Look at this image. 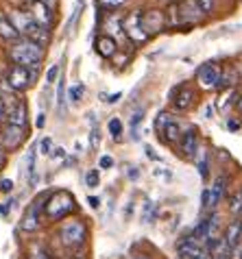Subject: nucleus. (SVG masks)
<instances>
[{
    "label": "nucleus",
    "instance_id": "45",
    "mask_svg": "<svg viewBox=\"0 0 242 259\" xmlns=\"http://www.w3.org/2000/svg\"><path fill=\"white\" fill-rule=\"evenodd\" d=\"M227 126H229V131H238V128H240V122L229 120V122H227Z\"/></svg>",
    "mask_w": 242,
    "mask_h": 259
},
{
    "label": "nucleus",
    "instance_id": "38",
    "mask_svg": "<svg viewBox=\"0 0 242 259\" xmlns=\"http://www.w3.org/2000/svg\"><path fill=\"white\" fill-rule=\"evenodd\" d=\"M198 7L203 13H212L214 11V0H198Z\"/></svg>",
    "mask_w": 242,
    "mask_h": 259
},
{
    "label": "nucleus",
    "instance_id": "13",
    "mask_svg": "<svg viewBox=\"0 0 242 259\" xmlns=\"http://www.w3.org/2000/svg\"><path fill=\"white\" fill-rule=\"evenodd\" d=\"M208 250L212 253V259H231L233 248L225 242V237H216L208 244Z\"/></svg>",
    "mask_w": 242,
    "mask_h": 259
},
{
    "label": "nucleus",
    "instance_id": "21",
    "mask_svg": "<svg viewBox=\"0 0 242 259\" xmlns=\"http://www.w3.org/2000/svg\"><path fill=\"white\" fill-rule=\"evenodd\" d=\"M35 150L37 148H28V153H26V175H28V183L35 185L37 183V170H35Z\"/></svg>",
    "mask_w": 242,
    "mask_h": 259
},
{
    "label": "nucleus",
    "instance_id": "41",
    "mask_svg": "<svg viewBox=\"0 0 242 259\" xmlns=\"http://www.w3.org/2000/svg\"><path fill=\"white\" fill-rule=\"evenodd\" d=\"M0 190H3V192H11L13 190V181H11V179H3V181H0Z\"/></svg>",
    "mask_w": 242,
    "mask_h": 259
},
{
    "label": "nucleus",
    "instance_id": "14",
    "mask_svg": "<svg viewBox=\"0 0 242 259\" xmlns=\"http://www.w3.org/2000/svg\"><path fill=\"white\" fill-rule=\"evenodd\" d=\"M7 118H9V124L24 128V126H26V105L22 103V100H18V103L9 109Z\"/></svg>",
    "mask_w": 242,
    "mask_h": 259
},
{
    "label": "nucleus",
    "instance_id": "2",
    "mask_svg": "<svg viewBox=\"0 0 242 259\" xmlns=\"http://www.w3.org/2000/svg\"><path fill=\"white\" fill-rule=\"evenodd\" d=\"M44 57V50L39 44H35L31 39H20L16 41V46L11 48V59L16 66H24V68H37L39 70V61Z\"/></svg>",
    "mask_w": 242,
    "mask_h": 259
},
{
    "label": "nucleus",
    "instance_id": "1",
    "mask_svg": "<svg viewBox=\"0 0 242 259\" xmlns=\"http://www.w3.org/2000/svg\"><path fill=\"white\" fill-rule=\"evenodd\" d=\"M9 20H11V24L18 28V33L22 35L24 39H31V41H35V44H39V46H44L48 41V28L42 26L37 20L31 16V13L11 11Z\"/></svg>",
    "mask_w": 242,
    "mask_h": 259
},
{
    "label": "nucleus",
    "instance_id": "24",
    "mask_svg": "<svg viewBox=\"0 0 242 259\" xmlns=\"http://www.w3.org/2000/svg\"><path fill=\"white\" fill-rule=\"evenodd\" d=\"M142 120H144V107H138V109L133 111V116H131V138L133 140L140 138V124H142Z\"/></svg>",
    "mask_w": 242,
    "mask_h": 259
},
{
    "label": "nucleus",
    "instance_id": "50",
    "mask_svg": "<svg viewBox=\"0 0 242 259\" xmlns=\"http://www.w3.org/2000/svg\"><path fill=\"white\" fill-rule=\"evenodd\" d=\"M3 111H5V105H3V98H0V116H3Z\"/></svg>",
    "mask_w": 242,
    "mask_h": 259
},
{
    "label": "nucleus",
    "instance_id": "37",
    "mask_svg": "<svg viewBox=\"0 0 242 259\" xmlns=\"http://www.w3.org/2000/svg\"><path fill=\"white\" fill-rule=\"evenodd\" d=\"M103 103H107V105H113V103H118L120 98H123V92H116V94H103Z\"/></svg>",
    "mask_w": 242,
    "mask_h": 259
},
{
    "label": "nucleus",
    "instance_id": "25",
    "mask_svg": "<svg viewBox=\"0 0 242 259\" xmlns=\"http://www.w3.org/2000/svg\"><path fill=\"white\" fill-rule=\"evenodd\" d=\"M107 128H109V133H111L113 140H120V138H123V122H120V118H111L109 124H107Z\"/></svg>",
    "mask_w": 242,
    "mask_h": 259
},
{
    "label": "nucleus",
    "instance_id": "5",
    "mask_svg": "<svg viewBox=\"0 0 242 259\" xmlns=\"http://www.w3.org/2000/svg\"><path fill=\"white\" fill-rule=\"evenodd\" d=\"M35 76H37V68L28 70V68H24V66H13V68L9 70V74H7V83H9L11 90L22 92V90H26L28 85L35 81Z\"/></svg>",
    "mask_w": 242,
    "mask_h": 259
},
{
    "label": "nucleus",
    "instance_id": "39",
    "mask_svg": "<svg viewBox=\"0 0 242 259\" xmlns=\"http://www.w3.org/2000/svg\"><path fill=\"white\" fill-rule=\"evenodd\" d=\"M111 165H113V159H111L109 155H103L101 159H98V168H105V170H107V168H111Z\"/></svg>",
    "mask_w": 242,
    "mask_h": 259
},
{
    "label": "nucleus",
    "instance_id": "30",
    "mask_svg": "<svg viewBox=\"0 0 242 259\" xmlns=\"http://www.w3.org/2000/svg\"><path fill=\"white\" fill-rule=\"evenodd\" d=\"M83 94H85V88H83L81 83H76V85H72V88H70V100H72V103L81 100Z\"/></svg>",
    "mask_w": 242,
    "mask_h": 259
},
{
    "label": "nucleus",
    "instance_id": "47",
    "mask_svg": "<svg viewBox=\"0 0 242 259\" xmlns=\"http://www.w3.org/2000/svg\"><path fill=\"white\" fill-rule=\"evenodd\" d=\"M53 157H66V150H63L61 146H59V148H55V150H53Z\"/></svg>",
    "mask_w": 242,
    "mask_h": 259
},
{
    "label": "nucleus",
    "instance_id": "17",
    "mask_svg": "<svg viewBox=\"0 0 242 259\" xmlns=\"http://www.w3.org/2000/svg\"><path fill=\"white\" fill-rule=\"evenodd\" d=\"M96 53L105 57V59H109V57L116 55V39L107 37V35H103V37L96 39Z\"/></svg>",
    "mask_w": 242,
    "mask_h": 259
},
{
    "label": "nucleus",
    "instance_id": "33",
    "mask_svg": "<svg viewBox=\"0 0 242 259\" xmlns=\"http://www.w3.org/2000/svg\"><path fill=\"white\" fill-rule=\"evenodd\" d=\"M57 74H59V66H57V63H53V66L46 70V85H53L55 78H57Z\"/></svg>",
    "mask_w": 242,
    "mask_h": 259
},
{
    "label": "nucleus",
    "instance_id": "7",
    "mask_svg": "<svg viewBox=\"0 0 242 259\" xmlns=\"http://www.w3.org/2000/svg\"><path fill=\"white\" fill-rule=\"evenodd\" d=\"M196 78H198V83H201V88L212 90V88H220L223 74H220V68L216 63H203L196 72Z\"/></svg>",
    "mask_w": 242,
    "mask_h": 259
},
{
    "label": "nucleus",
    "instance_id": "36",
    "mask_svg": "<svg viewBox=\"0 0 242 259\" xmlns=\"http://www.w3.org/2000/svg\"><path fill=\"white\" fill-rule=\"evenodd\" d=\"M201 203H203V209H210L212 207V192L210 188H205L203 194H201Z\"/></svg>",
    "mask_w": 242,
    "mask_h": 259
},
{
    "label": "nucleus",
    "instance_id": "44",
    "mask_svg": "<svg viewBox=\"0 0 242 259\" xmlns=\"http://www.w3.org/2000/svg\"><path fill=\"white\" fill-rule=\"evenodd\" d=\"M88 203H90V207H94V209H98V205H101V200H98L96 196H90V198H88Z\"/></svg>",
    "mask_w": 242,
    "mask_h": 259
},
{
    "label": "nucleus",
    "instance_id": "53",
    "mask_svg": "<svg viewBox=\"0 0 242 259\" xmlns=\"http://www.w3.org/2000/svg\"><path fill=\"white\" fill-rule=\"evenodd\" d=\"M203 259H205V257H203Z\"/></svg>",
    "mask_w": 242,
    "mask_h": 259
},
{
    "label": "nucleus",
    "instance_id": "26",
    "mask_svg": "<svg viewBox=\"0 0 242 259\" xmlns=\"http://www.w3.org/2000/svg\"><path fill=\"white\" fill-rule=\"evenodd\" d=\"M229 211L233 215H240L242 213V190H238L236 194L231 196V203H229Z\"/></svg>",
    "mask_w": 242,
    "mask_h": 259
},
{
    "label": "nucleus",
    "instance_id": "48",
    "mask_svg": "<svg viewBox=\"0 0 242 259\" xmlns=\"http://www.w3.org/2000/svg\"><path fill=\"white\" fill-rule=\"evenodd\" d=\"M138 177H140V172L135 168H129V179H138Z\"/></svg>",
    "mask_w": 242,
    "mask_h": 259
},
{
    "label": "nucleus",
    "instance_id": "22",
    "mask_svg": "<svg viewBox=\"0 0 242 259\" xmlns=\"http://www.w3.org/2000/svg\"><path fill=\"white\" fill-rule=\"evenodd\" d=\"M194 161H196L198 175H201L203 179H208V175H210V163H208V150H205V148H198V153H196V157H194Z\"/></svg>",
    "mask_w": 242,
    "mask_h": 259
},
{
    "label": "nucleus",
    "instance_id": "16",
    "mask_svg": "<svg viewBox=\"0 0 242 259\" xmlns=\"http://www.w3.org/2000/svg\"><path fill=\"white\" fill-rule=\"evenodd\" d=\"M0 37L3 39H13V41H20V37H22V35L18 33V28L11 24V20H9V16H0Z\"/></svg>",
    "mask_w": 242,
    "mask_h": 259
},
{
    "label": "nucleus",
    "instance_id": "6",
    "mask_svg": "<svg viewBox=\"0 0 242 259\" xmlns=\"http://www.w3.org/2000/svg\"><path fill=\"white\" fill-rule=\"evenodd\" d=\"M59 235H61V242L66 244V246H79V244H83L88 231H85V225L81 220H68L66 225L61 227Z\"/></svg>",
    "mask_w": 242,
    "mask_h": 259
},
{
    "label": "nucleus",
    "instance_id": "43",
    "mask_svg": "<svg viewBox=\"0 0 242 259\" xmlns=\"http://www.w3.org/2000/svg\"><path fill=\"white\" fill-rule=\"evenodd\" d=\"M144 150H146V157H148V159H155V161H159V155L155 153V150H153L151 146H146Z\"/></svg>",
    "mask_w": 242,
    "mask_h": 259
},
{
    "label": "nucleus",
    "instance_id": "40",
    "mask_svg": "<svg viewBox=\"0 0 242 259\" xmlns=\"http://www.w3.org/2000/svg\"><path fill=\"white\" fill-rule=\"evenodd\" d=\"M125 0H101V7H107V9H116V7H120Z\"/></svg>",
    "mask_w": 242,
    "mask_h": 259
},
{
    "label": "nucleus",
    "instance_id": "9",
    "mask_svg": "<svg viewBox=\"0 0 242 259\" xmlns=\"http://www.w3.org/2000/svg\"><path fill=\"white\" fill-rule=\"evenodd\" d=\"M205 248L203 244H198L196 240H192V237H183V240H179V244H177V253H179L183 259H203L205 257Z\"/></svg>",
    "mask_w": 242,
    "mask_h": 259
},
{
    "label": "nucleus",
    "instance_id": "19",
    "mask_svg": "<svg viewBox=\"0 0 242 259\" xmlns=\"http://www.w3.org/2000/svg\"><path fill=\"white\" fill-rule=\"evenodd\" d=\"M225 188H227V177L220 175L214 181V185L210 188V192H212V209L220 203V198H223V194H225Z\"/></svg>",
    "mask_w": 242,
    "mask_h": 259
},
{
    "label": "nucleus",
    "instance_id": "15",
    "mask_svg": "<svg viewBox=\"0 0 242 259\" xmlns=\"http://www.w3.org/2000/svg\"><path fill=\"white\" fill-rule=\"evenodd\" d=\"M223 237H225V242L229 244L231 248H236V246H238V242H240V237H242V220H240V218L231 220Z\"/></svg>",
    "mask_w": 242,
    "mask_h": 259
},
{
    "label": "nucleus",
    "instance_id": "23",
    "mask_svg": "<svg viewBox=\"0 0 242 259\" xmlns=\"http://www.w3.org/2000/svg\"><path fill=\"white\" fill-rule=\"evenodd\" d=\"M162 13L159 11H151V13H146L144 16V28H146V33H151V31H157V28L162 26Z\"/></svg>",
    "mask_w": 242,
    "mask_h": 259
},
{
    "label": "nucleus",
    "instance_id": "29",
    "mask_svg": "<svg viewBox=\"0 0 242 259\" xmlns=\"http://www.w3.org/2000/svg\"><path fill=\"white\" fill-rule=\"evenodd\" d=\"M57 111H59V113L66 111V98H63V78H61L59 88H57Z\"/></svg>",
    "mask_w": 242,
    "mask_h": 259
},
{
    "label": "nucleus",
    "instance_id": "51",
    "mask_svg": "<svg viewBox=\"0 0 242 259\" xmlns=\"http://www.w3.org/2000/svg\"><path fill=\"white\" fill-rule=\"evenodd\" d=\"M238 109L242 111V96H240V100H238Z\"/></svg>",
    "mask_w": 242,
    "mask_h": 259
},
{
    "label": "nucleus",
    "instance_id": "46",
    "mask_svg": "<svg viewBox=\"0 0 242 259\" xmlns=\"http://www.w3.org/2000/svg\"><path fill=\"white\" fill-rule=\"evenodd\" d=\"M44 113H39V116H37V120H35V126H37V128H42V126H44Z\"/></svg>",
    "mask_w": 242,
    "mask_h": 259
},
{
    "label": "nucleus",
    "instance_id": "34",
    "mask_svg": "<svg viewBox=\"0 0 242 259\" xmlns=\"http://www.w3.org/2000/svg\"><path fill=\"white\" fill-rule=\"evenodd\" d=\"M98 144H101V131H98V126H92V133H90V146H92V148H98Z\"/></svg>",
    "mask_w": 242,
    "mask_h": 259
},
{
    "label": "nucleus",
    "instance_id": "4",
    "mask_svg": "<svg viewBox=\"0 0 242 259\" xmlns=\"http://www.w3.org/2000/svg\"><path fill=\"white\" fill-rule=\"evenodd\" d=\"M123 31L129 35V39L135 41V44H140V41H146L148 39V33H146V28H144V13L133 11L131 16H127L125 22H123Z\"/></svg>",
    "mask_w": 242,
    "mask_h": 259
},
{
    "label": "nucleus",
    "instance_id": "32",
    "mask_svg": "<svg viewBox=\"0 0 242 259\" xmlns=\"http://www.w3.org/2000/svg\"><path fill=\"white\" fill-rule=\"evenodd\" d=\"M170 120H173V118H170V113H159L157 120H155V128H157V133L164 131V126H166Z\"/></svg>",
    "mask_w": 242,
    "mask_h": 259
},
{
    "label": "nucleus",
    "instance_id": "28",
    "mask_svg": "<svg viewBox=\"0 0 242 259\" xmlns=\"http://www.w3.org/2000/svg\"><path fill=\"white\" fill-rule=\"evenodd\" d=\"M85 183H88V188H98V183H101L98 170H90L88 175H85Z\"/></svg>",
    "mask_w": 242,
    "mask_h": 259
},
{
    "label": "nucleus",
    "instance_id": "10",
    "mask_svg": "<svg viewBox=\"0 0 242 259\" xmlns=\"http://www.w3.org/2000/svg\"><path fill=\"white\" fill-rule=\"evenodd\" d=\"M0 138H3L7 148H18L20 144L24 142V128L13 126V124H7L5 128H0Z\"/></svg>",
    "mask_w": 242,
    "mask_h": 259
},
{
    "label": "nucleus",
    "instance_id": "8",
    "mask_svg": "<svg viewBox=\"0 0 242 259\" xmlns=\"http://www.w3.org/2000/svg\"><path fill=\"white\" fill-rule=\"evenodd\" d=\"M44 200H48L46 194H39V196L31 203V207L24 211V218H22L24 231H35V229H39V211H42V207H46Z\"/></svg>",
    "mask_w": 242,
    "mask_h": 259
},
{
    "label": "nucleus",
    "instance_id": "12",
    "mask_svg": "<svg viewBox=\"0 0 242 259\" xmlns=\"http://www.w3.org/2000/svg\"><path fill=\"white\" fill-rule=\"evenodd\" d=\"M31 16L37 20L42 26H51V22H53V9L44 3H37V0H31Z\"/></svg>",
    "mask_w": 242,
    "mask_h": 259
},
{
    "label": "nucleus",
    "instance_id": "52",
    "mask_svg": "<svg viewBox=\"0 0 242 259\" xmlns=\"http://www.w3.org/2000/svg\"><path fill=\"white\" fill-rule=\"evenodd\" d=\"M72 259H81V257H72Z\"/></svg>",
    "mask_w": 242,
    "mask_h": 259
},
{
    "label": "nucleus",
    "instance_id": "3",
    "mask_svg": "<svg viewBox=\"0 0 242 259\" xmlns=\"http://www.w3.org/2000/svg\"><path fill=\"white\" fill-rule=\"evenodd\" d=\"M46 215L51 220H59L63 218V215H68L70 211L74 209V198H72V194H68V192H55L51 198L46 200Z\"/></svg>",
    "mask_w": 242,
    "mask_h": 259
},
{
    "label": "nucleus",
    "instance_id": "27",
    "mask_svg": "<svg viewBox=\"0 0 242 259\" xmlns=\"http://www.w3.org/2000/svg\"><path fill=\"white\" fill-rule=\"evenodd\" d=\"M155 218V205L151 200H146L144 203V211H142V222H153Z\"/></svg>",
    "mask_w": 242,
    "mask_h": 259
},
{
    "label": "nucleus",
    "instance_id": "18",
    "mask_svg": "<svg viewBox=\"0 0 242 259\" xmlns=\"http://www.w3.org/2000/svg\"><path fill=\"white\" fill-rule=\"evenodd\" d=\"M162 138H164V142H168V144H175L177 140L181 138V126H179V122L177 120H170L166 126H164V131L159 133Z\"/></svg>",
    "mask_w": 242,
    "mask_h": 259
},
{
    "label": "nucleus",
    "instance_id": "49",
    "mask_svg": "<svg viewBox=\"0 0 242 259\" xmlns=\"http://www.w3.org/2000/svg\"><path fill=\"white\" fill-rule=\"evenodd\" d=\"M37 3H44V5H48V7H51V9L55 7V0H37Z\"/></svg>",
    "mask_w": 242,
    "mask_h": 259
},
{
    "label": "nucleus",
    "instance_id": "35",
    "mask_svg": "<svg viewBox=\"0 0 242 259\" xmlns=\"http://www.w3.org/2000/svg\"><path fill=\"white\" fill-rule=\"evenodd\" d=\"M120 28H123V24H120L118 18H109V20H107V31H109V33L120 35Z\"/></svg>",
    "mask_w": 242,
    "mask_h": 259
},
{
    "label": "nucleus",
    "instance_id": "20",
    "mask_svg": "<svg viewBox=\"0 0 242 259\" xmlns=\"http://www.w3.org/2000/svg\"><path fill=\"white\" fill-rule=\"evenodd\" d=\"M192 100H194V92L192 90H181L179 94H177V98H175V109L177 111H186L188 107L192 105Z\"/></svg>",
    "mask_w": 242,
    "mask_h": 259
},
{
    "label": "nucleus",
    "instance_id": "42",
    "mask_svg": "<svg viewBox=\"0 0 242 259\" xmlns=\"http://www.w3.org/2000/svg\"><path fill=\"white\" fill-rule=\"evenodd\" d=\"M11 207H13V200H7L5 205H0V215H7V213H9Z\"/></svg>",
    "mask_w": 242,
    "mask_h": 259
},
{
    "label": "nucleus",
    "instance_id": "11",
    "mask_svg": "<svg viewBox=\"0 0 242 259\" xmlns=\"http://www.w3.org/2000/svg\"><path fill=\"white\" fill-rule=\"evenodd\" d=\"M181 153L188 157V159H194L198 153V133L196 128H188L181 138Z\"/></svg>",
    "mask_w": 242,
    "mask_h": 259
},
{
    "label": "nucleus",
    "instance_id": "31",
    "mask_svg": "<svg viewBox=\"0 0 242 259\" xmlns=\"http://www.w3.org/2000/svg\"><path fill=\"white\" fill-rule=\"evenodd\" d=\"M53 150L55 148H53V140L51 138H44V140L39 142V153L42 155H51L53 157Z\"/></svg>",
    "mask_w": 242,
    "mask_h": 259
}]
</instances>
